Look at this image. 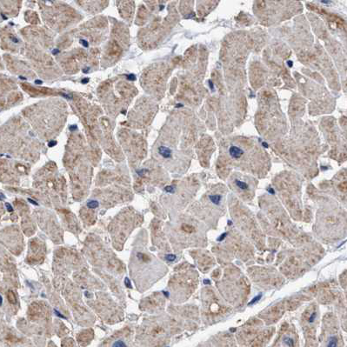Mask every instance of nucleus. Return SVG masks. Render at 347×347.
Wrapping results in <instances>:
<instances>
[{"label":"nucleus","instance_id":"obj_1","mask_svg":"<svg viewBox=\"0 0 347 347\" xmlns=\"http://www.w3.org/2000/svg\"><path fill=\"white\" fill-rule=\"evenodd\" d=\"M229 154L233 159H240L244 154V149L239 145H231L229 148Z\"/></svg>","mask_w":347,"mask_h":347},{"label":"nucleus","instance_id":"obj_2","mask_svg":"<svg viewBox=\"0 0 347 347\" xmlns=\"http://www.w3.org/2000/svg\"><path fill=\"white\" fill-rule=\"evenodd\" d=\"M158 152L160 153L162 157H164L165 158H169L172 156V151L165 146H160L158 148Z\"/></svg>","mask_w":347,"mask_h":347},{"label":"nucleus","instance_id":"obj_3","mask_svg":"<svg viewBox=\"0 0 347 347\" xmlns=\"http://www.w3.org/2000/svg\"><path fill=\"white\" fill-rule=\"evenodd\" d=\"M110 347H128V345L124 339H118L112 342Z\"/></svg>","mask_w":347,"mask_h":347},{"label":"nucleus","instance_id":"obj_4","mask_svg":"<svg viewBox=\"0 0 347 347\" xmlns=\"http://www.w3.org/2000/svg\"><path fill=\"white\" fill-rule=\"evenodd\" d=\"M235 185L237 186V187H239L240 189L243 191L246 190V189H248V187H249L245 182L241 181L240 179H236Z\"/></svg>","mask_w":347,"mask_h":347},{"label":"nucleus","instance_id":"obj_5","mask_svg":"<svg viewBox=\"0 0 347 347\" xmlns=\"http://www.w3.org/2000/svg\"><path fill=\"white\" fill-rule=\"evenodd\" d=\"M209 198H210L211 202L215 204V205H219V202L221 201V196L220 195H211V196H209Z\"/></svg>","mask_w":347,"mask_h":347},{"label":"nucleus","instance_id":"obj_6","mask_svg":"<svg viewBox=\"0 0 347 347\" xmlns=\"http://www.w3.org/2000/svg\"><path fill=\"white\" fill-rule=\"evenodd\" d=\"M338 347V339L336 337H331L328 341L327 347Z\"/></svg>","mask_w":347,"mask_h":347},{"label":"nucleus","instance_id":"obj_7","mask_svg":"<svg viewBox=\"0 0 347 347\" xmlns=\"http://www.w3.org/2000/svg\"><path fill=\"white\" fill-rule=\"evenodd\" d=\"M99 202L96 201V200H91L89 202L87 203V207L90 209H95V208H98L99 207Z\"/></svg>","mask_w":347,"mask_h":347},{"label":"nucleus","instance_id":"obj_8","mask_svg":"<svg viewBox=\"0 0 347 347\" xmlns=\"http://www.w3.org/2000/svg\"><path fill=\"white\" fill-rule=\"evenodd\" d=\"M7 297H8V300L10 303H12V304H15V303H16V297H15V294H13L12 291L8 292V294H7Z\"/></svg>","mask_w":347,"mask_h":347},{"label":"nucleus","instance_id":"obj_9","mask_svg":"<svg viewBox=\"0 0 347 347\" xmlns=\"http://www.w3.org/2000/svg\"><path fill=\"white\" fill-rule=\"evenodd\" d=\"M284 342H285V345H287L289 347H294V340L293 339H291L289 337H285L284 339Z\"/></svg>","mask_w":347,"mask_h":347},{"label":"nucleus","instance_id":"obj_10","mask_svg":"<svg viewBox=\"0 0 347 347\" xmlns=\"http://www.w3.org/2000/svg\"><path fill=\"white\" fill-rule=\"evenodd\" d=\"M183 229L186 231H188V232H192V231H194V228L191 226H187V225H184Z\"/></svg>","mask_w":347,"mask_h":347},{"label":"nucleus","instance_id":"obj_11","mask_svg":"<svg viewBox=\"0 0 347 347\" xmlns=\"http://www.w3.org/2000/svg\"><path fill=\"white\" fill-rule=\"evenodd\" d=\"M165 258H166V260L168 261H174L175 260V259H176V256H175V255H166Z\"/></svg>","mask_w":347,"mask_h":347},{"label":"nucleus","instance_id":"obj_12","mask_svg":"<svg viewBox=\"0 0 347 347\" xmlns=\"http://www.w3.org/2000/svg\"><path fill=\"white\" fill-rule=\"evenodd\" d=\"M261 297H262V295H261V294H260V296H259V297H255V298H253V300H252V301L250 302V303H249V304H248V305H249V306H251V305H253V304H254V303H255V302L258 301V300H259V299H260Z\"/></svg>","mask_w":347,"mask_h":347},{"label":"nucleus","instance_id":"obj_13","mask_svg":"<svg viewBox=\"0 0 347 347\" xmlns=\"http://www.w3.org/2000/svg\"><path fill=\"white\" fill-rule=\"evenodd\" d=\"M127 79L131 81H134V80H136V77L133 74H130L127 76Z\"/></svg>","mask_w":347,"mask_h":347},{"label":"nucleus","instance_id":"obj_14","mask_svg":"<svg viewBox=\"0 0 347 347\" xmlns=\"http://www.w3.org/2000/svg\"><path fill=\"white\" fill-rule=\"evenodd\" d=\"M165 191H168V192H174V187H172V186H167V187H165Z\"/></svg>","mask_w":347,"mask_h":347},{"label":"nucleus","instance_id":"obj_15","mask_svg":"<svg viewBox=\"0 0 347 347\" xmlns=\"http://www.w3.org/2000/svg\"><path fill=\"white\" fill-rule=\"evenodd\" d=\"M5 207H6V208H7V210H8L9 211H13V208L9 203H6L5 204Z\"/></svg>","mask_w":347,"mask_h":347},{"label":"nucleus","instance_id":"obj_16","mask_svg":"<svg viewBox=\"0 0 347 347\" xmlns=\"http://www.w3.org/2000/svg\"><path fill=\"white\" fill-rule=\"evenodd\" d=\"M124 284H125V285H126L127 287H131V282H130V279H129L128 278H125V280H124Z\"/></svg>","mask_w":347,"mask_h":347},{"label":"nucleus","instance_id":"obj_17","mask_svg":"<svg viewBox=\"0 0 347 347\" xmlns=\"http://www.w3.org/2000/svg\"><path fill=\"white\" fill-rule=\"evenodd\" d=\"M315 318H316V313L314 312V313H312V315L311 316V318H309V322L312 323L313 322L314 319H315Z\"/></svg>","mask_w":347,"mask_h":347},{"label":"nucleus","instance_id":"obj_18","mask_svg":"<svg viewBox=\"0 0 347 347\" xmlns=\"http://www.w3.org/2000/svg\"><path fill=\"white\" fill-rule=\"evenodd\" d=\"M81 43H82L83 46H85V47H88V46H89L88 42L86 41V40H81Z\"/></svg>","mask_w":347,"mask_h":347},{"label":"nucleus","instance_id":"obj_19","mask_svg":"<svg viewBox=\"0 0 347 347\" xmlns=\"http://www.w3.org/2000/svg\"><path fill=\"white\" fill-rule=\"evenodd\" d=\"M57 145V142L56 141H51L49 143L50 147H52L54 145Z\"/></svg>","mask_w":347,"mask_h":347},{"label":"nucleus","instance_id":"obj_20","mask_svg":"<svg viewBox=\"0 0 347 347\" xmlns=\"http://www.w3.org/2000/svg\"><path fill=\"white\" fill-rule=\"evenodd\" d=\"M81 82H82L83 84H87V83L89 82V79H82V81H81Z\"/></svg>","mask_w":347,"mask_h":347},{"label":"nucleus","instance_id":"obj_21","mask_svg":"<svg viewBox=\"0 0 347 347\" xmlns=\"http://www.w3.org/2000/svg\"><path fill=\"white\" fill-rule=\"evenodd\" d=\"M28 200H29L30 202L32 203V204H33V205H35V206H37V203L35 202V201H34V200H32V199H31V198H29V199H28Z\"/></svg>","mask_w":347,"mask_h":347},{"label":"nucleus","instance_id":"obj_22","mask_svg":"<svg viewBox=\"0 0 347 347\" xmlns=\"http://www.w3.org/2000/svg\"><path fill=\"white\" fill-rule=\"evenodd\" d=\"M83 71H84V72H85V73H87V72H88V71H89V68H86V69H85V70H83Z\"/></svg>","mask_w":347,"mask_h":347},{"label":"nucleus","instance_id":"obj_23","mask_svg":"<svg viewBox=\"0 0 347 347\" xmlns=\"http://www.w3.org/2000/svg\"><path fill=\"white\" fill-rule=\"evenodd\" d=\"M36 84H37V85H41V84H42L41 80H36Z\"/></svg>","mask_w":347,"mask_h":347},{"label":"nucleus","instance_id":"obj_24","mask_svg":"<svg viewBox=\"0 0 347 347\" xmlns=\"http://www.w3.org/2000/svg\"><path fill=\"white\" fill-rule=\"evenodd\" d=\"M4 195L1 194V193H0V200H2V199H4Z\"/></svg>","mask_w":347,"mask_h":347},{"label":"nucleus","instance_id":"obj_25","mask_svg":"<svg viewBox=\"0 0 347 347\" xmlns=\"http://www.w3.org/2000/svg\"><path fill=\"white\" fill-rule=\"evenodd\" d=\"M75 129H77L76 125H75V126H70V130H75Z\"/></svg>","mask_w":347,"mask_h":347},{"label":"nucleus","instance_id":"obj_26","mask_svg":"<svg viewBox=\"0 0 347 347\" xmlns=\"http://www.w3.org/2000/svg\"><path fill=\"white\" fill-rule=\"evenodd\" d=\"M52 52H53L54 54L58 53V50H55V51H53Z\"/></svg>","mask_w":347,"mask_h":347},{"label":"nucleus","instance_id":"obj_27","mask_svg":"<svg viewBox=\"0 0 347 347\" xmlns=\"http://www.w3.org/2000/svg\"><path fill=\"white\" fill-rule=\"evenodd\" d=\"M2 300H3V299H2V297H1V296H0V306H1V305H2Z\"/></svg>","mask_w":347,"mask_h":347}]
</instances>
